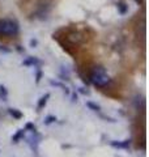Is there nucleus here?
<instances>
[{
    "mask_svg": "<svg viewBox=\"0 0 149 157\" xmlns=\"http://www.w3.org/2000/svg\"><path fill=\"white\" fill-rule=\"evenodd\" d=\"M89 80L97 88H106L111 84V77L109 76V73L105 68L101 66L93 68L90 72V76H89Z\"/></svg>",
    "mask_w": 149,
    "mask_h": 157,
    "instance_id": "obj_1",
    "label": "nucleus"
},
{
    "mask_svg": "<svg viewBox=\"0 0 149 157\" xmlns=\"http://www.w3.org/2000/svg\"><path fill=\"white\" fill-rule=\"evenodd\" d=\"M20 30L17 21L11 18H2L0 20V36L4 37H13Z\"/></svg>",
    "mask_w": 149,
    "mask_h": 157,
    "instance_id": "obj_2",
    "label": "nucleus"
},
{
    "mask_svg": "<svg viewBox=\"0 0 149 157\" xmlns=\"http://www.w3.org/2000/svg\"><path fill=\"white\" fill-rule=\"evenodd\" d=\"M131 139H126V140H120V141H118V140H113L110 141V145L114 147V148H118V149H128L131 147Z\"/></svg>",
    "mask_w": 149,
    "mask_h": 157,
    "instance_id": "obj_3",
    "label": "nucleus"
},
{
    "mask_svg": "<svg viewBox=\"0 0 149 157\" xmlns=\"http://www.w3.org/2000/svg\"><path fill=\"white\" fill-rule=\"evenodd\" d=\"M50 93H46L44 96H42L41 98L38 100V104H37V111H41L44 106H46V104H47V101H48V98H50Z\"/></svg>",
    "mask_w": 149,
    "mask_h": 157,
    "instance_id": "obj_4",
    "label": "nucleus"
},
{
    "mask_svg": "<svg viewBox=\"0 0 149 157\" xmlns=\"http://www.w3.org/2000/svg\"><path fill=\"white\" fill-rule=\"evenodd\" d=\"M25 132H26V130H25V128H20V130L16 132V134L12 136V139H11V140H12V143L16 144V143H18V141L21 140V139H24Z\"/></svg>",
    "mask_w": 149,
    "mask_h": 157,
    "instance_id": "obj_5",
    "label": "nucleus"
},
{
    "mask_svg": "<svg viewBox=\"0 0 149 157\" xmlns=\"http://www.w3.org/2000/svg\"><path fill=\"white\" fill-rule=\"evenodd\" d=\"M8 114L11 117H13L14 119H21V118L24 117V114L18 109H13V107H9L8 109Z\"/></svg>",
    "mask_w": 149,
    "mask_h": 157,
    "instance_id": "obj_6",
    "label": "nucleus"
},
{
    "mask_svg": "<svg viewBox=\"0 0 149 157\" xmlns=\"http://www.w3.org/2000/svg\"><path fill=\"white\" fill-rule=\"evenodd\" d=\"M39 63H41V62H39L37 58L30 56V58H28L26 60H24L22 64H24V66H36V64H39Z\"/></svg>",
    "mask_w": 149,
    "mask_h": 157,
    "instance_id": "obj_7",
    "label": "nucleus"
},
{
    "mask_svg": "<svg viewBox=\"0 0 149 157\" xmlns=\"http://www.w3.org/2000/svg\"><path fill=\"white\" fill-rule=\"evenodd\" d=\"M86 106L93 111H97V113L101 111V106H99L98 104H96V102H93V101H86Z\"/></svg>",
    "mask_w": 149,
    "mask_h": 157,
    "instance_id": "obj_8",
    "label": "nucleus"
},
{
    "mask_svg": "<svg viewBox=\"0 0 149 157\" xmlns=\"http://www.w3.org/2000/svg\"><path fill=\"white\" fill-rule=\"evenodd\" d=\"M0 100H3V101L8 100V90L4 85H0Z\"/></svg>",
    "mask_w": 149,
    "mask_h": 157,
    "instance_id": "obj_9",
    "label": "nucleus"
},
{
    "mask_svg": "<svg viewBox=\"0 0 149 157\" xmlns=\"http://www.w3.org/2000/svg\"><path fill=\"white\" fill-rule=\"evenodd\" d=\"M54 122H56V117L55 115H47L46 118H44V121H43V123L48 126V124H51L54 123Z\"/></svg>",
    "mask_w": 149,
    "mask_h": 157,
    "instance_id": "obj_10",
    "label": "nucleus"
},
{
    "mask_svg": "<svg viewBox=\"0 0 149 157\" xmlns=\"http://www.w3.org/2000/svg\"><path fill=\"white\" fill-rule=\"evenodd\" d=\"M24 128L25 130H30V132H34V131H37V128H36V126H34L33 123H26V124H25V127H24Z\"/></svg>",
    "mask_w": 149,
    "mask_h": 157,
    "instance_id": "obj_11",
    "label": "nucleus"
},
{
    "mask_svg": "<svg viewBox=\"0 0 149 157\" xmlns=\"http://www.w3.org/2000/svg\"><path fill=\"white\" fill-rule=\"evenodd\" d=\"M42 76H43L42 71H38V72H37V76H36V82H37V84H39V81H41Z\"/></svg>",
    "mask_w": 149,
    "mask_h": 157,
    "instance_id": "obj_12",
    "label": "nucleus"
},
{
    "mask_svg": "<svg viewBox=\"0 0 149 157\" xmlns=\"http://www.w3.org/2000/svg\"><path fill=\"white\" fill-rule=\"evenodd\" d=\"M78 92H80L81 93V94H89V93H90V92H89L88 89H86V88H84V86H81V88H78Z\"/></svg>",
    "mask_w": 149,
    "mask_h": 157,
    "instance_id": "obj_13",
    "label": "nucleus"
},
{
    "mask_svg": "<svg viewBox=\"0 0 149 157\" xmlns=\"http://www.w3.org/2000/svg\"><path fill=\"white\" fill-rule=\"evenodd\" d=\"M71 98H72V102H77V100H78V96L76 94V93H72V94H71Z\"/></svg>",
    "mask_w": 149,
    "mask_h": 157,
    "instance_id": "obj_14",
    "label": "nucleus"
},
{
    "mask_svg": "<svg viewBox=\"0 0 149 157\" xmlns=\"http://www.w3.org/2000/svg\"><path fill=\"white\" fill-rule=\"evenodd\" d=\"M36 45H37V41H34V39H33V41L30 42V46H32V47H34Z\"/></svg>",
    "mask_w": 149,
    "mask_h": 157,
    "instance_id": "obj_15",
    "label": "nucleus"
}]
</instances>
